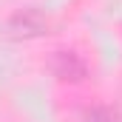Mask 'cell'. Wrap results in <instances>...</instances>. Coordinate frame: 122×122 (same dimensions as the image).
I'll use <instances>...</instances> for the list:
<instances>
[{
    "instance_id": "1",
    "label": "cell",
    "mask_w": 122,
    "mask_h": 122,
    "mask_svg": "<svg viewBox=\"0 0 122 122\" xmlns=\"http://www.w3.org/2000/svg\"><path fill=\"white\" fill-rule=\"evenodd\" d=\"M48 29H51V20L40 9H17L6 20V37L11 40H37V37H46Z\"/></svg>"
},
{
    "instance_id": "2",
    "label": "cell",
    "mask_w": 122,
    "mask_h": 122,
    "mask_svg": "<svg viewBox=\"0 0 122 122\" xmlns=\"http://www.w3.org/2000/svg\"><path fill=\"white\" fill-rule=\"evenodd\" d=\"M48 71H51L60 82H68V85H77V82H82V80L88 77L85 60H82L77 51H71V48L54 51L51 60H48Z\"/></svg>"
},
{
    "instance_id": "3",
    "label": "cell",
    "mask_w": 122,
    "mask_h": 122,
    "mask_svg": "<svg viewBox=\"0 0 122 122\" xmlns=\"http://www.w3.org/2000/svg\"><path fill=\"white\" fill-rule=\"evenodd\" d=\"M82 122H122V117H119V111L111 108V105H97L91 111H85Z\"/></svg>"
}]
</instances>
